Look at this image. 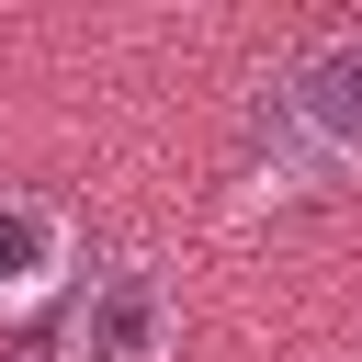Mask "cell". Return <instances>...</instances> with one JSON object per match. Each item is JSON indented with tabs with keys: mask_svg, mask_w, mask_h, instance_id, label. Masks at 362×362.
Returning a JSON list of instances; mask_svg holds the SVG:
<instances>
[{
	"mask_svg": "<svg viewBox=\"0 0 362 362\" xmlns=\"http://www.w3.org/2000/svg\"><path fill=\"white\" fill-rule=\"evenodd\" d=\"M23 362H45V351H23Z\"/></svg>",
	"mask_w": 362,
	"mask_h": 362,
	"instance_id": "277c9868",
	"label": "cell"
},
{
	"mask_svg": "<svg viewBox=\"0 0 362 362\" xmlns=\"http://www.w3.org/2000/svg\"><path fill=\"white\" fill-rule=\"evenodd\" d=\"M68 339H79V362H158V339H170V294H158L147 272H102Z\"/></svg>",
	"mask_w": 362,
	"mask_h": 362,
	"instance_id": "6da1fadb",
	"label": "cell"
},
{
	"mask_svg": "<svg viewBox=\"0 0 362 362\" xmlns=\"http://www.w3.org/2000/svg\"><path fill=\"white\" fill-rule=\"evenodd\" d=\"M45 260H57V215L23 204V192H0V283H34Z\"/></svg>",
	"mask_w": 362,
	"mask_h": 362,
	"instance_id": "3957f363",
	"label": "cell"
},
{
	"mask_svg": "<svg viewBox=\"0 0 362 362\" xmlns=\"http://www.w3.org/2000/svg\"><path fill=\"white\" fill-rule=\"evenodd\" d=\"M294 113L328 136V147H362V34L351 45H317L294 68Z\"/></svg>",
	"mask_w": 362,
	"mask_h": 362,
	"instance_id": "7a4b0ae2",
	"label": "cell"
}]
</instances>
